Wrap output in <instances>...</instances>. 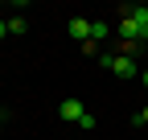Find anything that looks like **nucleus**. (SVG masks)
Masks as SVG:
<instances>
[{"label": "nucleus", "instance_id": "6", "mask_svg": "<svg viewBox=\"0 0 148 140\" xmlns=\"http://www.w3.org/2000/svg\"><path fill=\"white\" fill-rule=\"evenodd\" d=\"M8 33H25V16H8Z\"/></svg>", "mask_w": 148, "mask_h": 140}, {"label": "nucleus", "instance_id": "8", "mask_svg": "<svg viewBox=\"0 0 148 140\" xmlns=\"http://www.w3.org/2000/svg\"><path fill=\"white\" fill-rule=\"evenodd\" d=\"M4 33H8V21H0V37H4Z\"/></svg>", "mask_w": 148, "mask_h": 140}, {"label": "nucleus", "instance_id": "3", "mask_svg": "<svg viewBox=\"0 0 148 140\" xmlns=\"http://www.w3.org/2000/svg\"><path fill=\"white\" fill-rule=\"evenodd\" d=\"M123 12L132 16L136 25H140V45H144V41H148V8H144V4H127Z\"/></svg>", "mask_w": 148, "mask_h": 140}, {"label": "nucleus", "instance_id": "9", "mask_svg": "<svg viewBox=\"0 0 148 140\" xmlns=\"http://www.w3.org/2000/svg\"><path fill=\"white\" fill-rule=\"evenodd\" d=\"M140 82H144V86H148V70H144V74H140Z\"/></svg>", "mask_w": 148, "mask_h": 140}, {"label": "nucleus", "instance_id": "4", "mask_svg": "<svg viewBox=\"0 0 148 140\" xmlns=\"http://www.w3.org/2000/svg\"><path fill=\"white\" fill-rule=\"evenodd\" d=\"M70 37L74 41H90V21H86V16H74V21H70Z\"/></svg>", "mask_w": 148, "mask_h": 140}, {"label": "nucleus", "instance_id": "7", "mask_svg": "<svg viewBox=\"0 0 148 140\" xmlns=\"http://www.w3.org/2000/svg\"><path fill=\"white\" fill-rule=\"evenodd\" d=\"M136 119H140V124H148V107H140V115H136Z\"/></svg>", "mask_w": 148, "mask_h": 140}, {"label": "nucleus", "instance_id": "1", "mask_svg": "<svg viewBox=\"0 0 148 140\" xmlns=\"http://www.w3.org/2000/svg\"><path fill=\"white\" fill-rule=\"evenodd\" d=\"M103 62H107L111 70H115V74H123V78H136V74H140V70H136V62L127 58V54H107Z\"/></svg>", "mask_w": 148, "mask_h": 140}, {"label": "nucleus", "instance_id": "5", "mask_svg": "<svg viewBox=\"0 0 148 140\" xmlns=\"http://www.w3.org/2000/svg\"><path fill=\"white\" fill-rule=\"evenodd\" d=\"M103 37H107V21H90V41L99 45Z\"/></svg>", "mask_w": 148, "mask_h": 140}, {"label": "nucleus", "instance_id": "2", "mask_svg": "<svg viewBox=\"0 0 148 140\" xmlns=\"http://www.w3.org/2000/svg\"><path fill=\"white\" fill-rule=\"evenodd\" d=\"M58 115H62V119H70V124H78V119L86 115V107H82V99H62Z\"/></svg>", "mask_w": 148, "mask_h": 140}]
</instances>
